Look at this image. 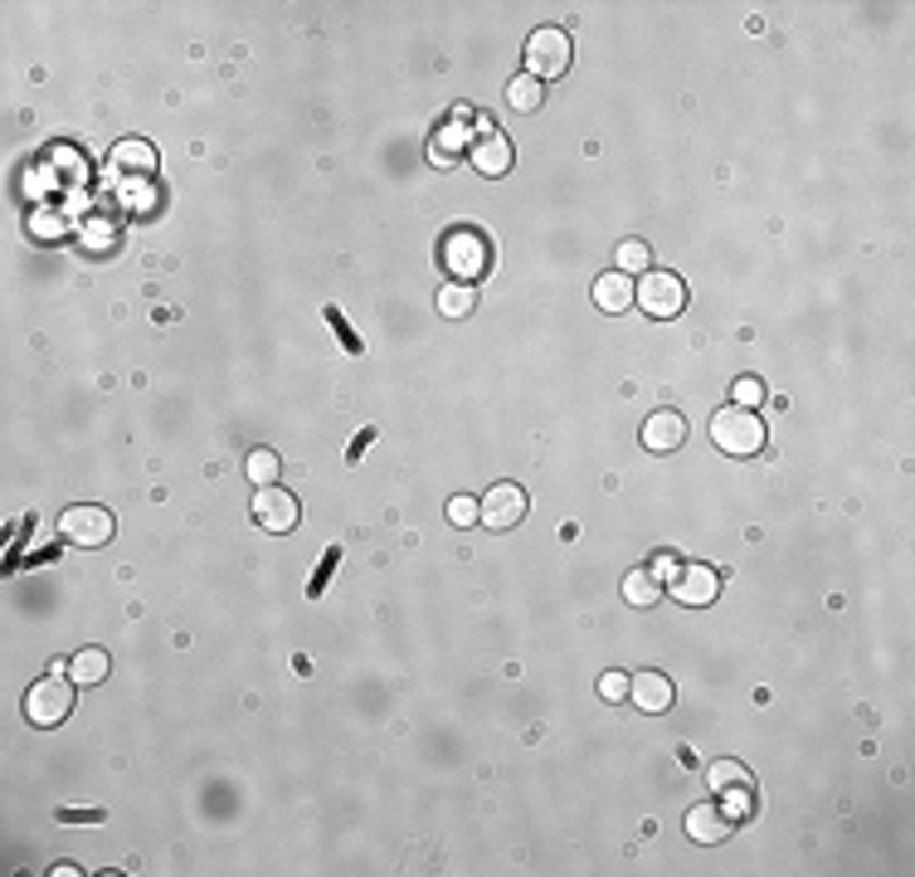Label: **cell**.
<instances>
[{
  "label": "cell",
  "mask_w": 915,
  "mask_h": 877,
  "mask_svg": "<svg viewBox=\"0 0 915 877\" xmlns=\"http://www.w3.org/2000/svg\"><path fill=\"white\" fill-rule=\"evenodd\" d=\"M711 443L731 459H750V453L765 449V419L755 409H741V405H725L711 415Z\"/></svg>",
  "instance_id": "6da1fadb"
},
{
  "label": "cell",
  "mask_w": 915,
  "mask_h": 877,
  "mask_svg": "<svg viewBox=\"0 0 915 877\" xmlns=\"http://www.w3.org/2000/svg\"><path fill=\"white\" fill-rule=\"evenodd\" d=\"M68 712H74V677H58L50 669V677H40L25 693V717L34 727H58Z\"/></svg>",
  "instance_id": "7a4b0ae2"
},
{
  "label": "cell",
  "mask_w": 915,
  "mask_h": 877,
  "mask_svg": "<svg viewBox=\"0 0 915 877\" xmlns=\"http://www.w3.org/2000/svg\"><path fill=\"white\" fill-rule=\"evenodd\" d=\"M633 302H638L648 318H677L687 308V284L667 268H648L643 284H633Z\"/></svg>",
  "instance_id": "3957f363"
},
{
  "label": "cell",
  "mask_w": 915,
  "mask_h": 877,
  "mask_svg": "<svg viewBox=\"0 0 915 877\" xmlns=\"http://www.w3.org/2000/svg\"><path fill=\"white\" fill-rule=\"evenodd\" d=\"M570 58H574V44H570V34L556 25L536 30L531 40H526V74L531 78H560L570 68Z\"/></svg>",
  "instance_id": "277c9868"
},
{
  "label": "cell",
  "mask_w": 915,
  "mask_h": 877,
  "mask_svg": "<svg viewBox=\"0 0 915 877\" xmlns=\"http://www.w3.org/2000/svg\"><path fill=\"white\" fill-rule=\"evenodd\" d=\"M487 239L477 229H453L449 239H443V268L453 274V284H473V278L487 274Z\"/></svg>",
  "instance_id": "5b68a950"
},
{
  "label": "cell",
  "mask_w": 915,
  "mask_h": 877,
  "mask_svg": "<svg viewBox=\"0 0 915 877\" xmlns=\"http://www.w3.org/2000/svg\"><path fill=\"white\" fill-rule=\"evenodd\" d=\"M58 536L68 546H108L112 542V517L103 507H68L58 517Z\"/></svg>",
  "instance_id": "8992f818"
},
{
  "label": "cell",
  "mask_w": 915,
  "mask_h": 877,
  "mask_svg": "<svg viewBox=\"0 0 915 877\" xmlns=\"http://www.w3.org/2000/svg\"><path fill=\"white\" fill-rule=\"evenodd\" d=\"M254 522L263 526V532H292V526H298V498L288 493V488H258L254 493Z\"/></svg>",
  "instance_id": "52a82bcc"
},
{
  "label": "cell",
  "mask_w": 915,
  "mask_h": 877,
  "mask_svg": "<svg viewBox=\"0 0 915 877\" xmlns=\"http://www.w3.org/2000/svg\"><path fill=\"white\" fill-rule=\"evenodd\" d=\"M521 517H526V493L516 483H497L477 502V522L492 526V532H507V526H516Z\"/></svg>",
  "instance_id": "ba28073f"
},
{
  "label": "cell",
  "mask_w": 915,
  "mask_h": 877,
  "mask_svg": "<svg viewBox=\"0 0 915 877\" xmlns=\"http://www.w3.org/2000/svg\"><path fill=\"white\" fill-rule=\"evenodd\" d=\"M682 439H687V415H677V409H653L643 419V449L672 453V449H682Z\"/></svg>",
  "instance_id": "9c48e42d"
},
{
  "label": "cell",
  "mask_w": 915,
  "mask_h": 877,
  "mask_svg": "<svg viewBox=\"0 0 915 877\" xmlns=\"http://www.w3.org/2000/svg\"><path fill=\"white\" fill-rule=\"evenodd\" d=\"M731 828H735V819L721 810V804H691L687 810V838L691 844H725L731 838Z\"/></svg>",
  "instance_id": "30bf717a"
},
{
  "label": "cell",
  "mask_w": 915,
  "mask_h": 877,
  "mask_svg": "<svg viewBox=\"0 0 915 877\" xmlns=\"http://www.w3.org/2000/svg\"><path fill=\"white\" fill-rule=\"evenodd\" d=\"M715 590H721V576H715L711 566H701V560H691V566H677L672 576V595L682 605H711Z\"/></svg>",
  "instance_id": "8fae6325"
},
{
  "label": "cell",
  "mask_w": 915,
  "mask_h": 877,
  "mask_svg": "<svg viewBox=\"0 0 915 877\" xmlns=\"http://www.w3.org/2000/svg\"><path fill=\"white\" fill-rule=\"evenodd\" d=\"M467 161H473L483 175H507L512 171V142L502 132H492L483 122V132L473 137V151H467Z\"/></svg>",
  "instance_id": "7c38bea8"
},
{
  "label": "cell",
  "mask_w": 915,
  "mask_h": 877,
  "mask_svg": "<svg viewBox=\"0 0 915 877\" xmlns=\"http://www.w3.org/2000/svg\"><path fill=\"white\" fill-rule=\"evenodd\" d=\"M628 697L638 702V712H667L672 707V697H677V687H672V677L667 673H633L628 677Z\"/></svg>",
  "instance_id": "4fadbf2b"
},
{
  "label": "cell",
  "mask_w": 915,
  "mask_h": 877,
  "mask_svg": "<svg viewBox=\"0 0 915 877\" xmlns=\"http://www.w3.org/2000/svg\"><path fill=\"white\" fill-rule=\"evenodd\" d=\"M463 151H467V127H463V113H458L449 127H439V132L429 137V161L449 171V167H458V157H463Z\"/></svg>",
  "instance_id": "5bb4252c"
},
{
  "label": "cell",
  "mask_w": 915,
  "mask_h": 877,
  "mask_svg": "<svg viewBox=\"0 0 915 877\" xmlns=\"http://www.w3.org/2000/svg\"><path fill=\"white\" fill-rule=\"evenodd\" d=\"M633 302V278L628 274H604V278H594V308L600 312H624Z\"/></svg>",
  "instance_id": "9a60e30c"
},
{
  "label": "cell",
  "mask_w": 915,
  "mask_h": 877,
  "mask_svg": "<svg viewBox=\"0 0 915 877\" xmlns=\"http://www.w3.org/2000/svg\"><path fill=\"white\" fill-rule=\"evenodd\" d=\"M624 600H628V605H638V610L658 605V600H663V580H658V570H653V566L628 570V576H624Z\"/></svg>",
  "instance_id": "2e32d148"
},
{
  "label": "cell",
  "mask_w": 915,
  "mask_h": 877,
  "mask_svg": "<svg viewBox=\"0 0 915 877\" xmlns=\"http://www.w3.org/2000/svg\"><path fill=\"white\" fill-rule=\"evenodd\" d=\"M112 167L117 171H132V175L137 171H151V167H157V147L142 142V137H122V142L112 147Z\"/></svg>",
  "instance_id": "e0dca14e"
},
{
  "label": "cell",
  "mask_w": 915,
  "mask_h": 877,
  "mask_svg": "<svg viewBox=\"0 0 915 877\" xmlns=\"http://www.w3.org/2000/svg\"><path fill=\"white\" fill-rule=\"evenodd\" d=\"M707 785L715 794H731V785L735 790H755V780H750V770L741 766V760H711V766H707Z\"/></svg>",
  "instance_id": "ac0fdd59"
},
{
  "label": "cell",
  "mask_w": 915,
  "mask_h": 877,
  "mask_svg": "<svg viewBox=\"0 0 915 877\" xmlns=\"http://www.w3.org/2000/svg\"><path fill=\"white\" fill-rule=\"evenodd\" d=\"M541 98H546V88H541V78H531V74H516L507 84V108L512 113H536Z\"/></svg>",
  "instance_id": "d6986e66"
},
{
  "label": "cell",
  "mask_w": 915,
  "mask_h": 877,
  "mask_svg": "<svg viewBox=\"0 0 915 877\" xmlns=\"http://www.w3.org/2000/svg\"><path fill=\"white\" fill-rule=\"evenodd\" d=\"M108 653L103 649H84V653H74V663H68V677H74V683H84V687H93V683H103V677H108Z\"/></svg>",
  "instance_id": "ffe728a7"
},
{
  "label": "cell",
  "mask_w": 915,
  "mask_h": 877,
  "mask_svg": "<svg viewBox=\"0 0 915 877\" xmlns=\"http://www.w3.org/2000/svg\"><path fill=\"white\" fill-rule=\"evenodd\" d=\"M473 302H477V292H473V284H443L439 288V312L443 318H467L473 312Z\"/></svg>",
  "instance_id": "44dd1931"
},
{
  "label": "cell",
  "mask_w": 915,
  "mask_h": 877,
  "mask_svg": "<svg viewBox=\"0 0 915 877\" xmlns=\"http://www.w3.org/2000/svg\"><path fill=\"white\" fill-rule=\"evenodd\" d=\"M278 468H283V463H278V453H273V449H254V453H249V463H244V473H249V483H254V488H273V483H278Z\"/></svg>",
  "instance_id": "7402d4cb"
},
{
  "label": "cell",
  "mask_w": 915,
  "mask_h": 877,
  "mask_svg": "<svg viewBox=\"0 0 915 877\" xmlns=\"http://www.w3.org/2000/svg\"><path fill=\"white\" fill-rule=\"evenodd\" d=\"M648 264H653V254H648V244H643V239H624V244H618V274H643Z\"/></svg>",
  "instance_id": "603a6c76"
},
{
  "label": "cell",
  "mask_w": 915,
  "mask_h": 877,
  "mask_svg": "<svg viewBox=\"0 0 915 877\" xmlns=\"http://www.w3.org/2000/svg\"><path fill=\"white\" fill-rule=\"evenodd\" d=\"M760 400H765V385H760L755 376H741V381H735V405H741V409H755Z\"/></svg>",
  "instance_id": "cb8c5ba5"
},
{
  "label": "cell",
  "mask_w": 915,
  "mask_h": 877,
  "mask_svg": "<svg viewBox=\"0 0 915 877\" xmlns=\"http://www.w3.org/2000/svg\"><path fill=\"white\" fill-rule=\"evenodd\" d=\"M449 522H453V526H473V522H477V502L458 493V498L449 502Z\"/></svg>",
  "instance_id": "d4e9b609"
},
{
  "label": "cell",
  "mask_w": 915,
  "mask_h": 877,
  "mask_svg": "<svg viewBox=\"0 0 915 877\" xmlns=\"http://www.w3.org/2000/svg\"><path fill=\"white\" fill-rule=\"evenodd\" d=\"M600 697L604 702H624L628 697V673H604L600 677Z\"/></svg>",
  "instance_id": "484cf974"
}]
</instances>
